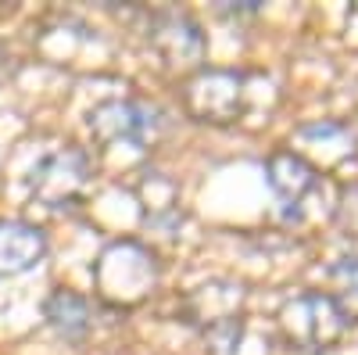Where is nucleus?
I'll return each mask as SVG.
<instances>
[{"mask_svg": "<svg viewBox=\"0 0 358 355\" xmlns=\"http://www.w3.org/2000/svg\"><path fill=\"white\" fill-rule=\"evenodd\" d=\"M280 330L294 348L305 351H322L344 337L348 330V312L334 294L308 291L297 294L280 309Z\"/></svg>", "mask_w": 358, "mask_h": 355, "instance_id": "1", "label": "nucleus"}, {"mask_svg": "<svg viewBox=\"0 0 358 355\" xmlns=\"http://www.w3.org/2000/svg\"><path fill=\"white\" fill-rule=\"evenodd\" d=\"M94 280L108 302L136 305L158 284V265H155V255L140 248L136 241H118V244L104 248V255L97 258Z\"/></svg>", "mask_w": 358, "mask_h": 355, "instance_id": "2", "label": "nucleus"}, {"mask_svg": "<svg viewBox=\"0 0 358 355\" xmlns=\"http://www.w3.org/2000/svg\"><path fill=\"white\" fill-rule=\"evenodd\" d=\"M183 108L197 123H233L244 111V76L229 69H197L183 86Z\"/></svg>", "mask_w": 358, "mask_h": 355, "instance_id": "3", "label": "nucleus"}, {"mask_svg": "<svg viewBox=\"0 0 358 355\" xmlns=\"http://www.w3.org/2000/svg\"><path fill=\"white\" fill-rule=\"evenodd\" d=\"M90 133L101 144H129V147H147L162 133V111L147 101H104L90 111L86 118Z\"/></svg>", "mask_w": 358, "mask_h": 355, "instance_id": "4", "label": "nucleus"}, {"mask_svg": "<svg viewBox=\"0 0 358 355\" xmlns=\"http://www.w3.org/2000/svg\"><path fill=\"white\" fill-rule=\"evenodd\" d=\"M241 302L244 291L233 284H204L190 294V323L201 327L204 341L215 351H226L236 337H241Z\"/></svg>", "mask_w": 358, "mask_h": 355, "instance_id": "5", "label": "nucleus"}, {"mask_svg": "<svg viewBox=\"0 0 358 355\" xmlns=\"http://www.w3.org/2000/svg\"><path fill=\"white\" fill-rule=\"evenodd\" d=\"M86 183H90V158L79 147H62V151L47 155L29 176V190L47 209H72L83 197Z\"/></svg>", "mask_w": 358, "mask_h": 355, "instance_id": "6", "label": "nucleus"}, {"mask_svg": "<svg viewBox=\"0 0 358 355\" xmlns=\"http://www.w3.org/2000/svg\"><path fill=\"white\" fill-rule=\"evenodd\" d=\"M151 47L162 54V62L169 69H201L204 62V33L201 25L190 18V15H179V11H169V15H158L155 25H151Z\"/></svg>", "mask_w": 358, "mask_h": 355, "instance_id": "7", "label": "nucleus"}, {"mask_svg": "<svg viewBox=\"0 0 358 355\" xmlns=\"http://www.w3.org/2000/svg\"><path fill=\"white\" fill-rule=\"evenodd\" d=\"M265 176H268V187H273V194L283 204L287 216H297L305 197L315 194V187H319V169L297 151H276L265 165Z\"/></svg>", "mask_w": 358, "mask_h": 355, "instance_id": "8", "label": "nucleus"}, {"mask_svg": "<svg viewBox=\"0 0 358 355\" xmlns=\"http://www.w3.org/2000/svg\"><path fill=\"white\" fill-rule=\"evenodd\" d=\"M47 255V237L33 223H0V280L22 277Z\"/></svg>", "mask_w": 358, "mask_h": 355, "instance_id": "9", "label": "nucleus"}, {"mask_svg": "<svg viewBox=\"0 0 358 355\" xmlns=\"http://www.w3.org/2000/svg\"><path fill=\"white\" fill-rule=\"evenodd\" d=\"M43 312H47V323L62 334L65 341H79V337H86V330H90V302L83 298V294H76V291H54L50 298H47V305H43Z\"/></svg>", "mask_w": 358, "mask_h": 355, "instance_id": "10", "label": "nucleus"}, {"mask_svg": "<svg viewBox=\"0 0 358 355\" xmlns=\"http://www.w3.org/2000/svg\"><path fill=\"white\" fill-rule=\"evenodd\" d=\"M334 277H337V284L351 294V298H358V258H344L334 270Z\"/></svg>", "mask_w": 358, "mask_h": 355, "instance_id": "11", "label": "nucleus"}]
</instances>
